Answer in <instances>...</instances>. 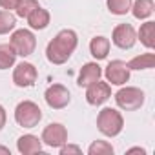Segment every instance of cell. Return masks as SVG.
<instances>
[{
    "label": "cell",
    "instance_id": "1",
    "mask_svg": "<svg viewBox=\"0 0 155 155\" xmlns=\"http://www.w3.org/2000/svg\"><path fill=\"white\" fill-rule=\"evenodd\" d=\"M79 44V37L73 29H62L55 35V38L48 44L46 48V57L51 64H64L69 60L73 51L77 49Z\"/></svg>",
    "mask_w": 155,
    "mask_h": 155
},
{
    "label": "cell",
    "instance_id": "2",
    "mask_svg": "<svg viewBox=\"0 0 155 155\" xmlns=\"http://www.w3.org/2000/svg\"><path fill=\"white\" fill-rule=\"evenodd\" d=\"M97 128L106 137H117L124 128V119H122L120 111H117L115 108H104L99 111Z\"/></svg>",
    "mask_w": 155,
    "mask_h": 155
},
{
    "label": "cell",
    "instance_id": "3",
    "mask_svg": "<svg viewBox=\"0 0 155 155\" xmlns=\"http://www.w3.org/2000/svg\"><path fill=\"white\" fill-rule=\"evenodd\" d=\"M42 119V110L33 101H22L15 108V120L22 128H35Z\"/></svg>",
    "mask_w": 155,
    "mask_h": 155
},
{
    "label": "cell",
    "instance_id": "4",
    "mask_svg": "<svg viewBox=\"0 0 155 155\" xmlns=\"http://www.w3.org/2000/svg\"><path fill=\"white\" fill-rule=\"evenodd\" d=\"M115 102L120 110L124 111H133L139 110L144 104V91L140 88H133V86H126L120 88L115 93Z\"/></svg>",
    "mask_w": 155,
    "mask_h": 155
},
{
    "label": "cell",
    "instance_id": "5",
    "mask_svg": "<svg viewBox=\"0 0 155 155\" xmlns=\"http://www.w3.org/2000/svg\"><path fill=\"white\" fill-rule=\"evenodd\" d=\"M9 44L17 55L29 57L37 48V38H35L33 31H29V29H17V31H13Z\"/></svg>",
    "mask_w": 155,
    "mask_h": 155
},
{
    "label": "cell",
    "instance_id": "6",
    "mask_svg": "<svg viewBox=\"0 0 155 155\" xmlns=\"http://www.w3.org/2000/svg\"><path fill=\"white\" fill-rule=\"evenodd\" d=\"M130 68L124 60H111L106 69H104V77L108 84H113V86H122L130 81Z\"/></svg>",
    "mask_w": 155,
    "mask_h": 155
},
{
    "label": "cell",
    "instance_id": "7",
    "mask_svg": "<svg viewBox=\"0 0 155 155\" xmlns=\"http://www.w3.org/2000/svg\"><path fill=\"white\" fill-rule=\"evenodd\" d=\"M40 140L49 148H60L62 144L68 142V130L58 122H51L44 128Z\"/></svg>",
    "mask_w": 155,
    "mask_h": 155
},
{
    "label": "cell",
    "instance_id": "8",
    "mask_svg": "<svg viewBox=\"0 0 155 155\" xmlns=\"http://www.w3.org/2000/svg\"><path fill=\"white\" fill-rule=\"evenodd\" d=\"M111 42L120 49H131L137 42V31L131 24H119L111 33Z\"/></svg>",
    "mask_w": 155,
    "mask_h": 155
},
{
    "label": "cell",
    "instance_id": "9",
    "mask_svg": "<svg viewBox=\"0 0 155 155\" xmlns=\"http://www.w3.org/2000/svg\"><path fill=\"white\" fill-rule=\"evenodd\" d=\"M44 99H46V104L53 110H62L69 104L71 97H69V91L66 86L62 84H51L46 93H44Z\"/></svg>",
    "mask_w": 155,
    "mask_h": 155
},
{
    "label": "cell",
    "instance_id": "10",
    "mask_svg": "<svg viewBox=\"0 0 155 155\" xmlns=\"http://www.w3.org/2000/svg\"><path fill=\"white\" fill-rule=\"evenodd\" d=\"M37 77H38L37 68L31 62H20L13 69V82L18 88H29V86H33L35 81H37Z\"/></svg>",
    "mask_w": 155,
    "mask_h": 155
},
{
    "label": "cell",
    "instance_id": "11",
    "mask_svg": "<svg viewBox=\"0 0 155 155\" xmlns=\"http://www.w3.org/2000/svg\"><path fill=\"white\" fill-rule=\"evenodd\" d=\"M111 97V88L108 82H102L101 79L90 86H86V101L91 106H101Z\"/></svg>",
    "mask_w": 155,
    "mask_h": 155
},
{
    "label": "cell",
    "instance_id": "12",
    "mask_svg": "<svg viewBox=\"0 0 155 155\" xmlns=\"http://www.w3.org/2000/svg\"><path fill=\"white\" fill-rule=\"evenodd\" d=\"M102 77V69L97 62H88L82 66L81 73H79V79H77V84H79L81 88H86L93 82H97L99 79Z\"/></svg>",
    "mask_w": 155,
    "mask_h": 155
},
{
    "label": "cell",
    "instance_id": "13",
    "mask_svg": "<svg viewBox=\"0 0 155 155\" xmlns=\"http://www.w3.org/2000/svg\"><path fill=\"white\" fill-rule=\"evenodd\" d=\"M17 150L22 153V155H33V153H40L42 151V140L37 137V135H22L18 137L17 140Z\"/></svg>",
    "mask_w": 155,
    "mask_h": 155
},
{
    "label": "cell",
    "instance_id": "14",
    "mask_svg": "<svg viewBox=\"0 0 155 155\" xmlns=\"http://www.w3.org/2000/svg\"><path fill=\"white\" fill-rule=\"evenodd\" d=\"M49 20H51L49 11L44 9V8H40V6L37 9H33L29 13V17H28V24H29L31 29H46L49 26Z\"/></svg>",
    "mask_w": 155,
    "mask_h": 155
},
{
    "label": "cell",
    "instance_id": "15",
    "mask_svg": "<svg viewBox=\"0 0 155 155\" xmlns=\"http://www.w3.org/2000/svg\"><path fill=\"white\" fill-rule=\"evenodd\" d=\"M153 9H155V2L153 0H135L131 2V13L137 20H146L153 15Z\"/></svg>",
    "mask_w": 155,
    "mask_h": 155
},
{
    "label": "cell",
    "instance_id": "16",
    "mask_svg": "<svg viewBox=\"0 0 155 155\" xmlns=\"http://www.w3.org/2000/svg\"><path fill=\"white\" fill-rule=\"evenodd\" d=\"M90 53L93 55V58L97 60H104L110 53V38L106 37H93L90 42Z\"/></svg>",
    "mask_w": 155,
    "mask_h": 155
},
{
    "label": "cell",
    "instance_id": "17",
    "mask_svg": "<svg viewBox=\"0 0 155 155\" xmlns=\"http://www.w3.org/2000/svg\"><path fill=\"white\" fill-rule=\"evenodd\" d=\"M137 38L140 40V44L148 49H153L155 48V22L148 20L140 26L139 33H137Z\"/></svg>",
    "mask_w": 155,
    "mask_h": 155
},
{
    "label": "cell",
    "instance_id": "18",
    "mask_svg": "<svg viewBox=\"0 0 155 155\" xmlns=\"http://www.w3.org/2000/svg\"><path fill=\"white\" fill-rule=\"evenodd\" d=\"M155 66V55L153 53H142V55H137L133 57L130 62H128V68L130 69H151Z\"/></svg>",
    "mask_w": 155,
    "mask_h": 155
},
{
    "label": "cell",
    "instance_id": "19",
    "mask_svg": "<svg viewBox=\"0 0 155 155\" xmlns=\"http://www.w3.org/2000/svg\"><path fill=\"white\" fill-rule=\"evenodd\" d=\"M17 60V53L11 44H0V69H9Z\"/></svg>",
    "mask_w": 155,
    "mask_h": 155
},
{
    "label": "cell",
    "instance_id": "20",
    "mask_svg": "<svg viewBox=\"0 0 155 155\" xmlns=\"http://www.w3.org/2000/svg\"><path fill=\"white\" fill-rule=\"evenodd\" d=\"M15 26H17V15H13L11 11H6V9H0V35L13 31Z\"/></svg>",
    "mask_w": 155,
    "mask_h": 155
},
{
    "label": "cell",
    "instance_id": "21",
    "mask_svg": "<svg viewBox=\"0 0 155 155\" xmlns=\"http://www.w3.org/2000/svg\"><path fill=\"white\" fill-rule=\"evenodd\" d=\"M37 8H38L37 0H18L17 6H15V15L20 17V18H28L29 13L33 9H37Z\"/></svg>",
    "mask_w": 155,
    "mask_h": 155
},
{
    "label": "cell",
    "instance_id": "22",
    "mask_svg": "<svg viewBox=\"0 0 155 155\" xmlns=\"http://www.w3.org/2000/svg\"><path fill=\"white\" fill-rule=\"evenodd\" d=\"M108 2V9L113 15H126L131 9V2L133 0H106Z\"/></svg>",
    "mask_w": 155,
    "mask_h": 155
},
{
    "label": "cell",
    "instance_id": "23",
    "mask_svg": "<svg viewBox=\"0 0 155 155\" xmlns=\"http://www.w3.org/2000/svg\"><path fill=\"white\" fill-rule=\"evenodd\" d=\"M90 155H113V146L106 140H95L90 148H88Z\"/></svg>",
    "mask_w": 155,
    "mask_h": 155
},
{
    "label": "cell",
    "instance_id": "24",
    "mask_svg": "<svg viewBox=\"0 0 155 155\" xmlns=\"http://www.w3.org/2000/svg\"><path fill=\"white\" fill-rule=\"evenodd\" d=\"M58 150H60V155H69V153H77V155H79V153H82V150L79 146H73V144H62Z\"/></svg>",
    "mask_w": 155,
    "mask_h": 155
},
{
    "label": "cell",
    "instance_id": "25",
    "mask_svg": "<svg viewBox=\"0 0 155 155\" xmlns=\"http://www.w3.org/2000/svg\"><path fill=\"white\" fill-rule=\"evenodd\" d=\"M17 2L18 0H0V8L6 9V11H11V9H15Z\"/></svg>",
    "mask_w": 155,
    "mask_h": 155
},
{
    "label": "cell",
    "instance_id": "26",
    "mask_svg": "<svg viewBox=\"0 0 155 155\" xmlns=\"http://www.w3.org/2000/svg\"><path fill=\"white\" fill-rule=\"evenodd\" d=\"M6 120H8L6 110H4V106H2V104H0V130H2V128L6 126Z\"/></svg>",
    "mask_w": 155,
    "mask_h": 155
},
{
    "label": "cell",
    "instance_id": "27",
    "mask_svg": "<svg viewBox=\"0 0 155 155\" xmlns=\"http://www.w3.org/2000/svg\"><path fill=\"white\" fill-rule=\"evenodd\" d=\"M133 153H140V155H146V150H142V148H130V150L126 151V155H133Z\"/></svg>",
    "mask_w": 155,
    "mask_h": 155
},
{
    "label": "cell",
    "instance_id": "28",
    "mask_svg": "<svg viewBox=\"0 0 155 155\" xmlns=\"http://www.w3.org/2000/svg\"><path fill=\"white\" fill-rule=\"evenodd\" d=\"M0 153H2V155H11L9 148H6V146H0Z\"/></svg>",
    "mask_w": 155,
    "mask_h": 155
}]
</instances>
